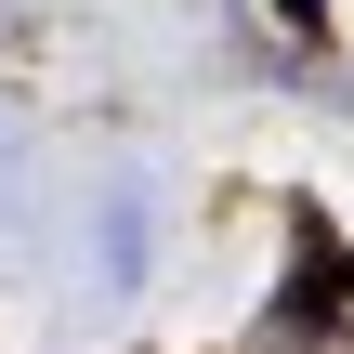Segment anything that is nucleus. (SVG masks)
Returning <instances> with one entry per match:
<instances>
[{"mask_svg": "<svg viewBox=\"0 0 354 354\" xmlns=\"http://www.w3.org/2000/svg\"><path fill=\"white\" fill-rule=\"evenodd\" d=\"M289 236H302V263H289V289H276L263 342H276V354H315V342H342V315H354V250H342V223H328V210H302Z\"/></svg>", "mask_w": 354, "mask_h": 354, "instance_id": "f257e3e1", "label": "nucleus"}, {"mask_svg": "<svg viewBox=\"0 0 354 354\" xmlns=\"http://www.w3.org/2000/svg\"><path fill=\"white\" fill-rule=\"evenodd\" d=\"M276 13H289V26H302V39H315V26H328V0H276Z\"/></svg>", "mask_w": 354, "mask_h": 354, "instance_id": "f03ea898", "label": "nucleus"}]
</instances>
